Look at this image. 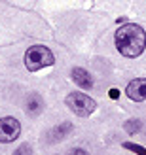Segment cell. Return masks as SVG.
Returning a JSON list of instances; mask_svg holds the SVG:
<instances>
[{"mask_svg": "<svg viewBox=\"0 0 146 155\" xmlns=\"http://www.w3.org/2000/svg\"><path fill=\"white\" fill-rule=\"evenodd\" d=\"M70 130H72V125H70V123H61L59 127L51 129L49 133H48V142H49V144H57V142H61L65 136L70 134Z\"/></svg>", "mask_w": 146, "mask_h": 155, "instance_id": "obj_7", "label": "cell"}, {"mask_svg": "<svg viewBox=\"0 0 146 155\" xmlns=\"http://www.w3.org/2000/svg\"><path fill=\"white\" fill-rule=\"evenodd\" d=\"M13 155H32V148H30L29 144H23L13 151Z\"/></svg>", "mask_w": 146, "mask_h": 155, "instance_id": "obj_11", "label": "cell"}, {"mask_svg": "<svg viewBox=\"0 0 146 155\" xmlns=\"http://www.w3.org/2000/svg\"><path fill=\"white\" fill-rule=\"evenodd\" d=\"M21 134V123L15 117H2L0 119V144H10L17 140Z\"/></svg>", "mask_w": 146, "mask_h": 155, "instance_id": "obj_4", "label": "cell"}, {"mask_svg": "<svg viewBox=\"0 0 146 155\" xmlns=\"http://www.w3.org/2000/svg\"><path fill=\"white\" fill-rule=\"evenodd\" d=\"M124 129L127 130L129 134H135V133H139V130L142 129V123L139 119H129V121L124 123Z\"/></svg>", "mask_w": 146, "mask_h": 155, "instance_id": "obj_9", "label": "cell"}, {"mask_svg": "<svg viewBox=\"0 0 146 155\" xmlns=\"http://www.w3.org/2000/svg\"><path fill=\"white\" fill-rule=\"evenodd\" d=\"M25 106H27V112L30 115H40L42 110H44V102H42V98L38 97V95H30L27 98V104Z\"/></svg>", "mask_w": 146, "mask_h": 155, "instance_id": "obj_8", "label": "cell"}, {"mask_svg": "<svg viewBox=\"0 0 146 155\" xmlns=\"http://www.w3.org/2000/svg\"><path fill=\"white\" fill-rule=\"evenodd\" d=\"M121 148L133 151L137 155H146V148H142V146H139V144H133V142H124V144H121Z\"/></svg>", "mask_w": 146, "mask_h": 155, "instance_id": "obj_10", "label": "cell"}, {"mask_svg": "<svg viewBox=\"0 0 146 155\" xmlns=\"http://www.w3.org/2000/svg\"><path fill=\"white\" fill-rule=\"evenodd\" d=\"M53 63H55V55L46 45H30L25 53V68L30 72H38L42 68L53 66Z\"/></svg>", "mask_w": 146, "mask_h": 155, "instance_id": "obj_2", "label": "cell"}, {"mask_svg": "<svg viewBox=\"0 0 146 155\" xmlns=\"http://www.w3.org/2000/svg\"><path fill=\"white\" fill-rule=\"evenodd\" d=\"M108 95H110V98L116 100V98L120 97V89H110V91H108Z\"/></svg>", "mask_w": 146, "mask_h": 155, "instance_id": "obj_13", "label": "cell"}, {"mask_svg": "<svg viewBox=\"0 0 146 155\" xmlns=\"http://www.w3.org/2000/svg\"><path fill=\"white\" fill-rule=\"evenodd\" d=\"M125 95H127V98L135 100V102H142L146 98V78H135V80H131L127 83Z\"/></svg>", "mask_w": 146, "mask_h": 155, "instance_id": "obj_5", "label": "cell"}, {"mask_svg": "<svg viewBox=\"0 0 146 155\" xmlns=\"http://www.w3.org/2000/svg\"><path fill=\"white\" fill-rule=\"evenodd\" d=\"M116 48L124 57L127 59H137L141 57L146 49V30L137 25V23H127L120 27L114 34Z\"/></svg>", "mask_w": 146, "mask_h": 155, "instance_id": "obj_1", "label": "cell"}, {"mask_svg": "<svg viewBox=\"0 0 146 155\" xmlns=\"http://www.w3.org/2000/svg\"><path fill=\"white\" fill-rule=\"evenodd\" d=\"M68 155H89L86 150H82V148H76V150H72V151H68Z\"/></svg>", "mask_w": 146, "mask_h": 155, "instance_id": "obj_12", "label": "cell"}, {"mask_svg": "<svg viewBox=\"0 0 146 155\" xmlns=\"http://www.w3.org/2000/svg\"><path fill=\"white\" fill-rule=\"evenodd\" d=\"M65 102L68 106V110H70L72 114H76V115H80V117H89V115L97 110L95 100L91 97H87V95H83V93H80V91L68 93Z\"/></svg>", "mask_w": 146, "mask_h": 155, "instance_id": "obj_3", "label": "cell"}, {"mask_svg": "<svg viewBox=\"0 0 146 155\" xmlns=\"http://www.w3.org/2000/svg\"><path fill=\"white\" fill-rule=\"evenodd\" d=\"M70 78H72V81L78 85V87L86 89V91L93 87V78H91V74L86 70V68L74 66V68H72V72H70Z\"/></svg>", "mask_w": 146, "mask_h": 155, "instance_id": "obj_6", "label": "cell"}]
</instances>
